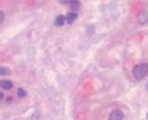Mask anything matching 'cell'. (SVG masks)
Here are the masks:
<instances>
[{"instance_id":"ba28073f","label":"cell","mask_w":148,"mask_h":120,"mask_svg":"<svg viewBox=\"0 0 148 120\" xmlns=\"http://www.w3.org/2000/svg\"><path fill=\"white\" fill-rule=\"evenodd\" d=\"M3 74H9V70L5 67H0V76Z\"/></svg>"},{"instance_id":"8992f818","label":"cell","mask_w":148,"mask_h":120,"mask_svg":"<svg viewBox=\"0 0 148 120\" xmlns=\"http://www.w3.org/2000/svg\"><path fill=\"white\" fill-rule=\"evenodd\" d=\"M148 19V12L147 11H143L141 12V15L138 16V20H140V24H146Z\"/></svg>"},{"instance_id":"7a4b0ae2","label":"cell","mask_w":148,"mask_h":120,"mask_svg":"<svg viewBox=\"0 0 148 120\" xmlns=\"http://www.w3.org/2000/svg\"><path fill=\"white\" fill-rule=\"evenodd\" d=\"M110 120H122L123 119V113L121 110H114L112 113L110 114Z\"/></svg>"},{"instance_id":"52a82bcc","label":"cell","mask_w":148,"mask_h":120,"mask_svg":"<svg viewBox=\"0 0 148 120\" xmlns=\"http://www.w3.org/2000/svg\"><path fill=\"white\" fill-rule=\"evenodd\" d=\"M69 4H71L73 10H78V9H79V1H78V0H72Z\"/></svg>"},{"instance_id":"5b68a950","label":"cell","mask_w":148,"mask_h":120,"mask_svg":"<svg viewBox=\"0 0 148 120\" xmlns=\"http://www.w3.org/2000/svg\"><path fill=\"white\" fill-rule=\"evenodd\" d=\"M64 22H66V16L64 15H59L56 17V20H54V25L56 26H58V27H61L64 25Z\"/></svg>"},{"instance_id":"4fadbf2b","label":"cell","mask_w":148,"mask_h":120,"mask_svg":"<svg viewBox=\"0 0 148 120\" xmlns=\"http://www.w3.org/2000/svg\"><path fill=\"white\" fill-rule=\"evenodd\" d=\"M146 88H147V89H148V83H147V86H146Z\"/></svg>"},{"instance_id":"30bf717a","label":"cell","mask_w":148,"mask_h":120,"mask_svg":"<svg viewBox=\"0 0 148 120\" xmlns=\"http://www.w3.org/2000/svg\"><path fill=\"white\" fill-rule=\"evenodd\" d=\"M4 19H5V14H4L3 11H0V24L4 21Z\"/></svg>"},{"instance_id":"3957f363","label":"cell","mask_w":148,"mask_h":120,"mask_svg":"<svg viewBox=\"0 0 148 120\" xmlns=\"http://www.w3.org/2000/svg\"><path fill=\"white\" fill-rule=\"evenodd\" d=\"M78 19V14L75 11H72V12H69L68 15L66 16V21L69 22V24H72V22H74Z\"/></svg>"},{"instance_id":"277c9868","label":"cell","mask_w":148,"mask_h":120,"mask_svg":"<svg viewBox=\"0 0 148 120\" xmlns=\"http://www.w3.org/2000/svg\"><path fill=\"white\" fill-rule=\"evenodd\" d=\"M0 88L5 90H10L12 88V83L10 81H0Z\"/></svg>"},{"instance_id":"5bb4252c","label":"cell","mask_w":148,"mask_h":120,"mask_svg":"<svg viewBox=\"0 0 148 120\" xmlns=\"http://www.w3.org/2000/svg\"><path fill=\"white\" fill-rule=\"evenodd\" d=\"M147 119H148V114H147Z\"/></svg>"},{"instance_id":"6da1fadb","label":"cell","mask_w":148,"mask_h":120,"mask_svg":"<svg viewBox=\"0 0 148 120\" xmlns=\"http://www.w3.org/2000/svg\"><path fill=\"white\" fill-rule=\"evenodd\" d=\"M133 77L136 79H143L148 73V63H140L133 67Z\"/></svg>"},{"instance_id":"9c48e42d","label":"cell","mask_w":148,"mask_h":120,"mask_svg":"<svg viewBox=\"0 0 148 120\" xmlns=\"http://www.w3.org/2000/svg\"><path fill=\"white\" fill-rule=\"evenodd\" d=\"M17 95L20 97V98H22V97H25V95H26V92L22 89V88H20V89H17Z\"/></svg>"},{"instance_id":"8fae6325","label":"cell","mask_w":148,"mask_h":120,"mask_svg":"<svg viewBox=\"0 0 148 120\" xmlns=\"http://www.w3.org/2000/svg\"><path fill=\"white\" fill-rule=\"evenodd\" d=\"M71 1H72V0H59V3H61V4H69Z\"/></svg>"},{"instance_id":"7c38bea8","label":"cell","mask_w":148,"mask_h":120,"mask_svg":"<svg viewBox=\"0 0 148 120\" xmlns=\"http://www.w3.org/2000/svg\"><path fill=\"white\" fill-rule=\"evenodd\" d=\"M1 99H4V95H3L1 92H0V100H1Z\"/></svg>"}]
</instances>
